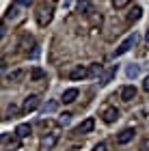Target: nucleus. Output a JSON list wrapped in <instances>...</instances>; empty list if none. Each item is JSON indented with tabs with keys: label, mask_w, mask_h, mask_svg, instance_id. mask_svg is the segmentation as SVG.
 <instances>
[{
	"label": "nucleus",
	"mask_w": 149,
	"mask_h": 151,
	"mask_svg": "<svg viewBox=\"0 0 149 151\" xmlns=\"http://www.w3.org/2000/svg\"><path fill=\"white\" fill-rule=\"evenodd\" d=\"M52 11H54V6H52V4H50V6H45V4L39 6V11H37V22H39V26H48V24H50V19H52Z\"/></svg>",
	"instance_id": "obj_1"
},
{
	"label": "nucleus",
	"mask_w": 149,
	"mask_h": 151,
	"mask_svg": "<svg viewBox=\"0 0 149 151\" xmlns=\"http://www.w3.org/2000/svg\"><path fill=\"white\" fill-rule=\"evenodd\" d=\"M2 147H4V151H15V149H19V136L2 134Z\"/></svg>",
	"instance_id": "obj_2"
},
{
	"label": "nucleus",
	"mask_w": 149,
	"mask_h": 151,
	"mask_svg": "<svg viewBox=\"0 0 149 151\" xmlns=\"http://www.w3.org/2000/svg\"><path fill=\"white\" fill-rule=\"evenodd\" d=\"M58 142V132H50L41 138V151H50L54 145Z\"/></svg>",
	"instance_id": "obj_3"
},
{
	"label": "nucleus",
	"mask_w": 149,
	"mask_h": 151,
	"mask_svg": "<svg viewBox=\"0 0 149 151\" xmlns=\"http://www.w3.org/2000/svg\"><path fill=\"white\" fill-rule=\"evenodd\" d=\"M134 43H136V35H130V37L123 41V43L117 47V50H114V58H117V56H123L125 52H130V47H132Z\"/></svg>",
	"instance_id": "obj_4"
},
{
	"label": "nucleus",
	"mask_w": 149,
	"mask_h": 151,
	"mask_svg": "<svg viewBox=\"0 0 149 151\" xmlns=\"http://www.w3.org/2000/svg\"><path fill=\"white\" fill-rule=\"evenodd\" d=\"M89 76H91V71L86 69V67H82V65L73 67V69L69 71V78L71 80H84V78H89Z\"/></svg>",
	"instance_id": "obj_5"
},
{
	"label": "nucleus",
	"mask_w": 149,
	"mask_h": 151,
	"mask_svg": "<svg viewBox=\"0 0 149 151\" xmlns=\"http://www.w3.org/2000/svg\"><path fill=\"white\" fill-rule=\"evenodd\" d=\"M39 108V97L37 95H28V97L24 99V106H22V112H32Z\"/></svg>",
	"instance_id": "obj_6"
},
{
	"label": "nucleus",
	"mask_w": 149,
	"mask_h": 151,
	"mask_svg": "<svg viewBox=\"0 0 149 151\" xmlns=\"http://www.w3.org/2000/svg\"><path fill=\"white\" fill-rule=\"evenodd\" d=\"M101 119H104V123H114L119 119V110L114 106H108V108H104V112H101Z\"/></svg>",
	"instance_id": "obj_7"
},
{
	"label": "nucleus",
	"mask_w": 149,
	"mask_h": 151,
	"mask_svg": "<svg viewBox=\"0 0 149 151\" xmlns=\"http://www.w3.org/2000/svg\"><path fill=\"white\" fill-rule=\"evenodd\" d=\"M134 134H136V132H134L132 127H125L123 132H119V134H117V145H127V142L134 138Z\"/></svg>",
	"instance_id": "obj_8"
},
{
	"label": "nucleus",
	"mask_w": 149,
	"mask_h": 151,
	"mask_svg": "<svg viewBox=\"0 0 149 151\" xmlns=\"http://www.w3.org/2000/svg\"><path fill=\"white\" fill-rule=\"evenodd\" d=\"M134 97H136V86L125 84L123 88H121V99H123V101H132Z\"/></svg>",
	"instance_id": "obj_9"
},
{
	"label": "nucleus",
	"mask_w": 149,
	"mask_h": 151,
	"mask_svg": "<svg viewBox=\"0 0 149 151\" xmlns=\"http://www.w3.org/2000/svg\"><path fill=\"white\" fill-rule=\"evenodd\" d=\"M93 127H95V119H91V116H89V119H84V121L76 127V134H86V132H91Z\"/></svg>",
	"instance_id": "obj_10"
},
{
	"label": "nucleus",
	"mask_w": 149,
	"mask_h": 151,
	"mask_svg": "<svg viewBox=\"0 0 149 151\" xmlns=\"http://www.w3.org/2000/svg\"><path fill=\"white\" fill-rule=\"evenodd\" d=\"M19 45H22V50L28 54V56H30V52L35 54V50H32V47H35V39H32L30 35H24V37H22V43H19Z\"/></svg>",
	"instance_id": "obj_11"
},
{
	"label": "nucleus",
	"mask_w": 149,
	"mask_h": 151,
	"mask_svg": "<svg viewBox=\"0 0 149 151\" xmlns=\"http://www.w3.org/2000/svg\"><path fill=\"white\" fill-rule=\"evenodd\" d=\"M76 97H78V88H67V91L63 93V97H60V101L71 104V101H76Z\"/></svg>",
	"instance_id": "obj_12"
},
{
	"label": "nucleus",
	"mask_w": 149,
	"mask_h": 151,
	"mask_svg": "<svg viewBox=\"0 0 149 151\" xmlns=\"http://www.w3.org/2000/svg\"><path fill=\"white\" fill-rule=\"evenodd\" d=\"M15 136H19V138H26V136H30V125H28V123H19L17 129H15Z\"/></svg>",
	"instance_id": "obj_13"
},
{
	"label": "nucleus",
	"mask_w": 149,
	"mask_h": 151,
	"mask_svg": "<svg viewBox=\"0 0 149 151\" xmlns=\"http://www.w3.org/2000/svg\"><path fill=\"white\" fill-rule=\"evenodd\" d=\"M114 73H117V65H112V67H110L108 71H104V73H101L99 82H101V84H108V82L112 80V76H114Z\"/></svg>",
	"instance_id": "obj_14"
},
{
	"label": "nucleus",
	"mask_w": 149,
	"mask_h": 151,
	"mask_svg": "<svg viewBox=\"0 0 149 151\" xmlns=\"http://www.w3.org/2000/svg\"><path fill=\"white\" fill-rule=\"evenodd\" d=\"M24 78V71L22 69H15V71H11L9 76H6V82H19Z\"/></svg>",
	"instance_id": "obj_15"
},
{
	"label": "nucleus",
	"mask_w": 149,
	"mask_h": 151,
	"mask_svg": "<svg viewBox=\"0 0 149 151\" xmlns=\"http://www.w3.org/2000/svg\"><path fill=\"white\" fill-rule=\"evenodd\" d=\"M140 15H143V9H140V6H134L130 11V15H127V19H130V22H138Z\"/></svg>",
	"instance_id": "obj_16"
},
{
	"label": "nucleus",
	"mask_w": 149,
	"mask_h": 151,
	"mask_svg": "<svg viewBox=\"0 0 149 151\" xmlns=\"http://www.w3.org/2000/svg\"><path fill=\"white\" fill-rule=\"evenodd\" d=\"M30 78H32V80H43V78H45V71L41 69V67H35V69L30 71Z\"/></svg>",
	"instance_id": "obj_17"
},
{
	"label": "nucleus",
	"mask_w": 149,
	"mask_h": 151,
	"mask_svg": "<svg viewBox=\"0 0 149 151\" xmlns=\"http://www.w3.org/2000/svg\"><path fill=\"white\" fill-rule=\"evenodd\" d=\"M125 73H127V78H136V76L140 73V67H138V65H130Z\"/></svg>",
	"instance_id": "obj_18"
},
{
	"label": "nucleus",
	"mask_w": 149,
	"mask_h": 151,
	"mask_svg": "<svg viewBox=\"0 0 149 151\" xmlns=\"http://www.w3.org/2000/svg\"><path fill=\"white\" fill-rule=\"evenodd\" d=\"M78 11L80 13H93L91 11V2H89V0H82V2L78 4Z\"/></svg>",
	"instance_id": "obj_19"
},
{
	"label": "nucleus",
	"mask_w": 149,
	"mask_h": 151,
	"mask_svg": "<svg viewBox=\"0 0 149 151\" xmlns=\"http://www.w3.org/2000/svg\"><path fill=\"white\" fill-rule=\"evenodd\" d=\"M130 2H132V0H112V6H114V9H125Z\"/></svg>",
	"instance_id": "obj_20"
},
{
	"label": "nucleus",
	"mask_w": 149,
	"mask_h": 151,
	"mask_svg": "<svg viewBox=\"0 0 149 151\" xmlns=\"http://www.w3.org/2000/svg\"><path fill=\"white\" fill-rule=\"evenodd\" d=\"M89 71H91V76H97V78H101V65H91Z\"/></svg>",
	"instance_id": "obj_21"
},
{
	"label": "nucleus",
	"mask_w": 149,
	"mask_h": 151,
	"mask_svg": "<svg viewBox=\"0 0 149 151\" xmlns=\"http://www.w3.org/2000/svg\"><path fill=\"white\" fill-rule=\"evenodd\" d=\"M56 106H58L56 101H48V104L43 106V112H54V110H56Z\"/></svg>",
	"instance_id": "obj_22"
},
{
	"label": "nucleus",
	"mask_w": 149,
	"mask_h": 151,
	"mask_svg": "<svg viewBox=\"0 0 149 151\" xmlns=\"http://www.w3.org/2000/svg\"><path fill=\"white\" fill-rule=\"evenodd\" d=\"M69 121H71V114H69V112L60 114V119H58V123H60V125H67V123H69Z\"/></svg>",
	"instance_id": "obj_23"
},
{
	"label": "nucleus",
	"mask_w": 149,
	"mask_h": 151,
	"mask_svg": "<svg viewBox=\"0 0 149 151\" xmlns=\"http://www.w3.org/2000/svg\"><path fill=\"white\" fill-rule=\"evenodd\" d=\"M17 112V108L15 106H9V108H6V114H4V119H11V114H15Z\"/></svg>",
	"instance_id": "obj_24"
},
{
	"label": "nucleus",
	"mask_w": 149,
	"mask_h": 151,
	"mask_svg": "<svg viewBox=\"0 0 149 151\" xmlns=\"http://www.w3.org/2000/svg\"><path fill=\"white\" fill-rule=\"evenodd\" d=\"M93 151H108V145H106V142H97Z\"/></svg>",
	"instance_id": "obj_25"
},
{
	"label": "nucleus",
	"mask_w": 149,
	"mask_h": 151,
	"mask_svg": "<svg viewBox=\"0 0 149 151\" xmlns=\"http://www.w3.org/2000/svg\"><path fill=\"white\" fill-rule=\"evenodd\" d=\"M140 151H149V138H145L140 142Z\"/></svg>",
	"instance_id": "obj_26"
},
{
	"label": "nucleus",
	"mask_w": 149,
	"mask_h": 151,
	"mask_svg": "<svg viewBox=\"0 0 149 151\" xmlns=\"http://www.w3.org/2000/svg\"><path fill=\"white\" fill-rule=\"evenodd\" d=\"M17 4H22V6H30L32 4V0H15Z\"/></svg>",
	"instance_id": "obj_27"
},
{
	"label": "nucleus",
	"mask_w": 149,
	"mask_h": 151,
	"mask_svg": "<svg viewBox=\"0 0 149 151\" xmlns=\"http://www.w3.org/2000/svg\"><path fill=\"white\" fill-rule=\"evenodd\" d=\"M143 88H145V91H147V93H149V76H147V78H145V80H143Z\"/></svg>",
	"instance_id": "obj_28"
},
{
	"label": "nucleus",
	"mask_w": 149,
	"mask_h": 151,
	"mask_svg": "<svg viewBox=\"0 0 149 151\" xmlns=\"http://www.w3.org/2000/svg\"><path fill=\"white\" fill-rule=\"evenodd\" d=\"M145 37H147V41H149V30H147V35H145Z\"/></svg>",
	"instance_id": "obj_29"
}]
</instances>
